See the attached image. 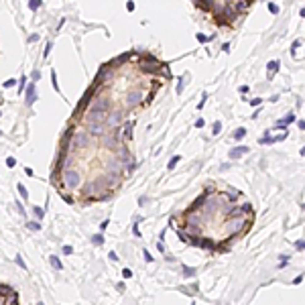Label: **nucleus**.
Segmentation results:
<instances>
[{"label": "nucleus", "mask_w": 305, "mask_h": 305, "mask_svg": "<svg viewBox=\"0 0 305 305\" xmlns=\"http://www.w3.org/2000/svg\"><path fill=\"white\" fill-rule=\"evenodd\" d=\"M88 134L90 136H102L104 134V122H90Z\"/></svg>", "instance_id": "10"}, {"label": "nucleus", "mask_w": 305, "mask_h": 305, "mask_svg": "<svg viewBox=\"0 0 305 305\" xmlns=\"http://www.w3.org/2000/svg\"><path fill=\"white\" fill-rule=\"evenodd\" d=\"M6 165H8V167H14V165H16L14 157H8V159H6Z\"/></svg>", "instance_id": "39"}, {"label": "nucleus", "mask_w": 305, "mask_h": 305, "mask_svg": "<svg viewBox=\"0 0 305 305\" xmlns=\"http://www.w3.org/2000/svg\"><path fill=\"white\" fill-rule=\"evenodd\" d=\"M303 281V275H299V277H295V281H293V285H299V283Z\"/></svg>", "instance_id": "47"}, {"label": "nucleus", "mask_w": 305, "mask_h": 305, "mask_svg": "<svg viewBox=\"0 0 305 305\" xmlns=\"http://www.w3.org/2000/svg\"><path fill=\"white\" fill-rule=\"evenodd\" d=\"M39 77H41V74H39V71H33V81H37Z\"/></svg>", "instance_id": "48"}, {"label": "nucleus", "mask_w": 305, "mask_h": 305, "mask_svg": "<svg viewBox=\"0 0 305 305\" xmlns=\"http://www.w3.org/2000/svg\"><path fill=\"white\" fill-rule=\"evenodd\" d=\"M269 10L273 12V14H277V12H279V6H277L275 2H269Z\"/></svg>", "instance_id": "33"}, {"label": "nucleus", "mask_w": 305, "mask_h": 305, "mask_svg": "<svg viewBox=\"0 0 305 305\" xmlns=\"http://www.w3.org/2000/svg\"><path fill=\"white\" fill-rule=\"evenodd\" d=\"M90 108H92V110H98V112H108V108H110V100H108L106 96H98L96 100H92Z\"/></svg>", "instance_id": "6"}, {"label": "nucleus", "mask_w": 305, "mask_h": 305, "mask_svg": "<svg viewBox=\"0 0 305 305\" xmlns=\"http://www.w3.org/2000/svg\"><path fill=\"white\" fill-rule=\"evenodd\" d=\"M193 275H195V270H193L191 267H185V264H183V277L189 279V277H193Z\"/></svg>", "instance_id": "21"}, {"label": "nucleus", "mask_w": 305, "mask_h": 305, "mask_svg": "<svg viewBox=\"0 0 305 305\" xmlns=\"http://www.w3.org/2000/svg\"><path fill=\"white\" fill-rule=\"evenodd\" d=\"M74 144H75L77 149L90 147V134H88V132H84V130H75L74 132Z\"/></svg>", "instance_id": "5"}, {"label": "nucleus", "mask_w": 305, "mask_h": 305, "mask_svg": "<svg viewBox=\"0 0 305 305\" xmlns=\"http://www.w3.org/2000/svg\"><path fill=\"white\" fill-rule=\"evenodd\" d=\"M214 134H220V132H222V122H214Z\"/></svg>", "instance_id": "29"}, {"label": "nucleus", "mask_w": 305, "mask_h": 305, "mask_svg": "<svg viewBox=\"0 0 305 305\" xmlns=\"http://www.w3.org/2000/svg\"><path fill=\"white\" fill-rule=\"evenodd\" d=\"M49 263L53 264V269H57V270H59V269H63V264H61V260H59V256H55V254H51V256H49Z\"/></svg>", "instance_id": "18"}, {"label": "nucleus", "mask_w": 305, "mask_h": 305, "mask_svg": "<svg viewBox=\"0 0 305 305\" xmlns=\"http://www.w3.org/2000/svg\"><path fill=\"white\" fill-rule=\"evenodd\" d=\"M248 90H250L248 85H242V88H238V92H240V94H248Z\"/></svg>", "instance_id": "42"}, {"label": "nucleus", "mask_w": 305, "mask_h": 305, "mask_svg": "<svg viewBox=\"0 0 305 305\" xmlns=\"http://www.w3.org/2000/svg\"><path fill=\"white\" fill-rule=\"evenodd\" d=\"M51 84H53V88H55V92H59V84H57V74H55V71H51Z\"/></svg>", "instance_id": "20"}, {"label": "nucleus", "mask_w": 305, "mask_h": 305, "mask_svg": "<svg viewBox=\"0 0 305 305\" xmlns=\"http://www.w3.org/2000/svg\"><path fill=\"white\" fill-rule=\"evenodd\" d=\"M183 84H185V77H181V79H179V84H177V92L179 94L183 92Z\"/></svg>", "instance_id": "35"}, {"label": "nucleus", "mask_w": 305, "mask_h": 305, "mask_svg": "<svg viewBox=\"0 0 305 305\" xmlns=\"http://www.w3.org/2000/svg\"><path fill=\"white\" fill-rule=\"evenodd\" d=\"M191 305H195V303H191Z\"/></svg>", "instance_id": "56"}, {"label": "nucleus", "mask_w": 305, "mask_h": 305, "mask_svg": "<svg viewBox=\"0 0 305 305\" xmlns=\"http://www.w3.org/2000/svg\"><path fill=\"white\" fill-rule=\"evenodd\" d=\"M94 92H96V88H90V90H85V94L81 96V100H79V104L75 106V110H74V116H77L79 112H85V110L90 108V102L94 100Z\"/></svg>", "instance_id": "2"}, {"label": "nucleus", "mask_w": 305, "mask_h": 305, "mask_svg": "<svg viewBox=\"0 0 305 305\" xmlns=\"http://www.w3.org/2000/svg\"><path fill=\"white\" fill-rule=\"evenodd\" d=\"M29 4H31V8H33V10H37V8L41 6L43 2H41V0H29Z\"/></svg>", "instance_id": "31"}, {"label": "nucleus", "mask_w": 305, "mask_h": 305, "mask_svg": "<svg viewBox=\"0 0 305 305\" xmlns=\"http://www.w3.org/2000/svg\"><path fill=\"white\" fill-rule=\"evenodd\" d=\"M279 65H281L279 61H269V63H267V71H269V74H267V79H269V81L273 79L275 74L279 71Z\"/></svg>", "instance_id": "14"}, {"label": "nucleus", "mask_w": 305, "mask_h": 305, "mask_svg": "<svg viewBox=\"0 0 305 305\" xmlns=\"http://www.w3.org/2000/svg\"><path fill=\"white\" fill-rule=\"evenodd\" d=\"M299 14H301L303 19H305V8H301V10H299Z\"/></svg>", "instance_id": "51"}, {"label": "nucleus", "mask_w": 305, "mask_h": 305, "mask_svg": "<svg viewBox=\"0 0 305 305\" xmlns=\"http://www.w3.org/2000/svg\"><path fill=\"white\" fill-rule=\"evenodd\" d=\"M132 128H134V122H132V120H130V122H126V124L122 126V132H120V139H122L124 143H128V140L132 139Z\"/></svg>", "instance_id": "11"}, {"label": "nucleus", "mask_w": 305, "mask_h": 305, "mask_svg": "<svg viewBox=\"0 0 305 305\" xmlns=\"http://www.w3.org/2000/svg\"><path fill=\"white\" fill-rule=\"evenodd\" d=\"M195 39H197L199 43H208V41H210V37H205L204 33H197V35H195Z\"/></svg>", "instance_id": "28"}, {"label": "nucleus", "mask_w": 305, "mask_h": 305, "mask_svg": "<svg viewBox=\"0 0 305 305\" xmlns=\"http://www.w3.org/2000/svg\"><path fill=\"white\" fill-rule=\"evenodd\" d=\"M25 90H27V79H25V77H20V79H19V94H23Z\"/></svg>", "instance_id": "23"}, {"label": "nucleus", "mask_w": 305, "mask_h": 305, "mask_svg": "<svg viewBox=\"0 0 305 305\" xmlns=\"http://www.w3.org/2000/svg\"><path fill=\"white\" fill-rule=\"evenodd\" d=\"M16 208H19V212L25 216V208H23V204H20V201H16Z\"/></svg>", "instance_id": "45"}, {"label": "nucleus", "mask_w": 305, "mask_h": 305, "mask_svg": "<svg viewBox=\"0 0 305 305\" xmlns=\"http://www.w3.org/2000/svg\"><path fill=\"white\" fill-rule=\"evenodd\" d=\"M246 153H248V147H236V149L230 151V159H240L242 155H246Z\"/></svg>", "instance_id": "15"}, {"label": "nucleus", "mask_w": 305, "mask_h": 305, "mask_svg": "<svg viewBox=\"0 0 305 305\" xmlns=\"http://www.w3.org/2000/svg\"><path fill=\"white\" fill-rule=\"evenodd\" d=\"M27 226H29V230H35V232L41 230V224H39V222H29Z\"/></svg>", "instance_id": "27"}, {"label": "nucleus", "mask_w": 305, "mask_h": 305, "mask_svg": "<svg viewBox=\"0 0 305 305\" xmlns=\"http://www.w3.org/2000/svg\"><path fill=\"white\" fill-rule=\"evenodd\" d=\"M0 104H2V98H0Z\"/></svg>", "instance_id": "54"}, {"label": "nucleus", "mask_w": 305, "mask_h": 305, "mask_svg": "<svg viewBox=\"0 0 305 305\" xmlns=\"http://www.w3.org/2000/svg\"><path fill=\"white\" fill-rule=\"evenodd\" d=\"M295 120V114H287L283 120H279V124H277V128H283V126H287V124H291Z\"/></svg>", "instance_id": "16"}, {"label": "nucleus", "mask_w": 305, "mask_h": 305, "mask_svg": "<svg viewBox=\"0 0 305 305\" xmlns=\"http://www.w3.org/2000/svg\"><path fill=\"white\" fill-rule=\"evenodd\" d=\"M144 90H140V88H136V90H132V92H128L126 94V104L128 106H139V104H143L144 102Z\"/></svg>", "instance_id": "4"}, {"label": "nucleus", "mask_w": 305, "mask_h": 305, "mask_svg": "<svg viewBox=\"0 0 305 305\" xmlns=\"http://www.w3.org/2000/svg\"><path fill=\"white\" fill-rule=\"evenodd\" d=\"M16 189H19V193H20V197H23V199H27V197H29V191L25 189V185H20V183H19V185H16Z\"/></svg>", "instance_id": "22"}, {"label": "nucleus", "mask_w": 305, "mask_h": 305, "mask_svg": "<svg viewBox=\"0 0 305 305\" xmlns=\"http://www.w3.org/2000/svg\"><path fill=\"white\" fill-rule=\"evenodd\" d=\"M295 248H305V242L303 240H297V242H295Z\"/></svg>", "instance_id": "43"}, {"label": "nucleus", "mask_w": 305, "mask_h": 305, "mask_svg": "<svg viewBox=\"0 0 305 305\" xmlns=\"http://www.w3.org/2000/svg\"><path fill=\"white\" fill-rule=\"evenodd\" d=\"M199 248H204V250H216V242H214L212 238H208V236H201L199 238V244H197Z\"/></svg>", "instance_id": "13"}, {"label": "nucleus", "mask_w": 305, "mask_h": 305, "mask_svg": "<svg viewBox=\"0 0 305 305\" xmlns=\"http://www.w3.org/2000/svg\"><path fill=\"white\" fill-rule=\"evenodd\" d=\"M12 85H16V79H6L2 84V88H12Z\"/></svg>", "instance_id": "34"}, {"label": "nucleus", "mask_w": 305, "mask_h": 305, "mask_svg": "<svg viewBox=\"0 0 305 305\" xmlns=\"http://www.w3.org/2000/svg\"><path fill=\"white\" fill-rule=\"evenodd\" d=\"M140 71L143 74H149V75H165V77H171L169 74V65L163 61H159L155 55H143V59H140Z\"/></svg>", "instance_id": "1"}, {"label": "nucleus", "mask_w": 305, "mask_h": 305, "mask_svg": "<svg viewBox=\"0 0 305 305\" xmlns=\"http://www.w3.org/2000/svg\"><path fill=\"white\" fill-rule=\"evenodd\" d=\"M260 104H263V100H260V98H254V100L250 102V106H254V108H259Z\"/></svg>", "instance_id": "36"}, {"label": "nucleus", "mask_w": 305, "mask_h": 305, "mask_svg": "<svg viewBox=\"0 0 305 305\" xmlns=\"http://www.w3.org/2000/svg\"><path fill=\"white\" fill-rule=\"evenodd\" d=\"M12 293V289L10 287H6V285H0V295H10Z\"/></svg>", "instance_id": "26"}, {"label": "nucleus", "mask_w": 305, "mask_h": 305, "mask_svg": "<svg viewBox=\"0 0 305 305\" xmlns=\"http://www.w3.org/2000/svg\"><path fill=\"white\" fill-rule=\"evenodd\" d=\"M92 240H94V244H104V236H102V234H96Z\"/></svg>", "instance_id": "30"}, {"label": "nucleus", "mask_w": 305, "mask_h": 305, "mask_svg": "<svg viewBox=\"0 0 305 305\" xmlns=\"http://www.w3.org/2000/svg\"><path fill=\"white\" fill-rule=\"evenodd\" d=\"M0 136H2V130H0Z\"/></svg>", "instance_id": "55"}, {"label": "nucleus", "mask_w": 305, "mask_h": 305, "mask_svg": "<svg viewBox=\"0 0 305 305\" xmlns=\"http://www.w3.org/2000/svg\"><path fill=\"white\" fill-rule=\"evenodd\" d=\"M297 126L301 128V130H305V122H303V120H299V122H297Z\"/></svg>", "instance_id": "50"}, {"label": "nucleus", "mask_w": 305, "mask_h": 305, "mask_svg": "<svg viewBox=\"0 0 305 305\" xmlns=\"http://www.w3.org/2000/svg\"><path fill=\"white\" fill-rule=\"evenodd\" d=\"M74 132H75L74 126H67V130L63 132V136H61V151L59 153H67V147H69V143L74 140Z\"/></svg>", "instance_id": "8"}, {"label": "nucleus", "mask_w": 305, "mask_h": 305, "mask_svg": "<svg viewBox=\"0 0 305 305\" xmlns=\"http://www.w3.org/2000/svg\"><path fill=\"white\" fill-rule=\"evenodd\" d=\"M63 252H65V254H71V252H74V248H71V246H63Z\"/></svg>", "instance_id": "46"}, {"label": "nucleus", "mask_w": 305, "mask_h": 305, "mask_svg": "<svg viewBox=\"0 0 305 305\" xmlns=\"http://www.w3.org/2000/svg\"><path fill=\"white\" fill-rule=\"evenodd\" d=\"M102 136H104V144H106V147H108V149H116V147H118V143H120V132H110V134H102Z\"/></svg>", "instance_id": "9"}, {"label": "nucleus", "mask_w": 305, "mask_h": 305, "mask_svg": "<svg viewBox=\"0 0 305 305\" xmlns=\"http://www.w3.org/2000/svg\"><path fill=\"white\" fill-rule=\"evenodd\" d=\"M37 85H35V81H33V84H29L27 85V90H25V94H27V104L29 106H33V102L37 100Z\"/></svg>", "instance_id": "12"}, {"label": "nucleus", "mask_w": 305, "mask_h": 305, "mask_svg": "<svg viewBox=\"0 0 305 305\" xmlns=\"http://www.w3.org/2000/svg\"><path fill=\"white\" fill-rule=\"evenodd\" d=\"M126 10H128V12L134 10V2H132V0H128V2H126Z\"/></svg>", "instance_id": "37"}, {"label": "nucleus", "mask_w": 305, "mask_h": 305, "mask_svg": "<svg viewBox=\"0 0 305 305\" xmlns=\"http://www.w3.org/2000/svg\"><path fill=\"white\" fill-rule=\"evenodd\" d=\"M63 185L65 187H69V189H75L77 185H79V173L77 171H74V169H67V171H63Z\"/></svg>", "instance_id": "3"}, {"label": "nucleus", "mask_w": 305, "mask_h": 305, "mask_svg": "<svg viewBox=\"0 0 305 305\" xmlns=\"http://www.w3.org/2000/svg\"><path fill=\"white\" fill-rule=\"evenodd\" d=\"M29 41H31V43H35V41H39V35H37V33H33V35H31V37H29Z\"/></svg>", "instance_id": "44"}, {"label": "nucleus", "mask_w": 305, "mask_h": 305, "mask_svg": "<svg viewBox=\"0 0 305 305\" xmlns=\"http://www.w3.org/2000/svg\"><path fill=\"white\" fill-rule=\"evenodd\" d=\"M37 305H45V303H41V301H39V303H37Z\"/></svg>", "instance_id": "53"}, {"label": "nucleus", "mask_w": 305, "mask_h": 305, "mask_svg": "<svg viewBox=\"0 0 305 305\" xmlns=\"http://www.w3.org/2000/svg\"><path fill=\"white\" fill-rule=\"evenodd\" d=\"M143 254H144V260H147V263H151V260H153V256H151V252H147V250H144V252H143Z\"/></svg>", "instance_id": "41"}, {"label": "nucleus", "mask_w": 305, "mask_h": 305, "mask_svg": "<svg viewBox=\"0 0 305 305\" xmlns=\"http://www.w3.org/2000/svg\"><path fill=\"white\" fill-rule=\"evenodd\" d=\"M33 214H35L37 218H43V216H45V210L39 208V205H35V208H33Z\"/></svg>", "instance_id": "24"}, {"label": "nucleus", "mask_w": 305, "mask_h": 305, "mask_svg": "<svg viewBox=\"0 0 305 305\" xmlns=\"http://www.w3.org/2000/svg\"><path fill=\"white\" fill-rule=\"evenodd\" d=\"M120 122H122V112H120V110H114V112L108 114V116H106V120H104L106 126H112V128H118Z\"/></svg>", "instance_id": "7"}, {"label": "nucleus", "mask_w": 305, "mask_h": 305, "mask_svg": "<svg viewBox=\"0 0 305 305\" xmlns=\"http://www.w3.org/2000/svg\"><path fill=\"white\" fill-rule=\"evenodd\" d=\"M0 305H4V297H2V295H0Z\"/></svg>", "instance_id": "52"}, {"label": "nucleus", "mask_w": 305, "mask_h": 305, "mask_svg": "<svg viewBox=\"0 0 305 305\" xmlns=\"http://www.w3.org/2000/svg\"><path fill=\"white\" fill-rule=\"evenodd\" d=\"M16 299L19 297H16L14 293H10L8 297H4V305H16Z\"/></svg>", "instance_id": "19"}, {"label": "nucleus", "mask_w": 305, "mask_h": 305, "mask_svg": "<svg viewBox=\"0 0 305 305\" xmlns=\"http://www.w3.org/2000/svg\"><path fill=\"white\" fill-rule=\"evenodd\" d=\"M177 163H179V157H173V159L169 161V165H167V169H173V167L177 165Z\"/></svg>", "instance_id": "32"}, {"label": "nucleus", "mask_w": 305, "mask_h": 305, "mask_svg": "<svg viewBox=\"0 0 305 305\" xmlns=\"http://www.w3.org/2000/svg\"><path fill=\"white\" fill-rule=\"evenodd\" d=\"M204 124H205V122H204V120L199 118V120H197V122H195V126H197V128H201V126H204Z\"/></svg>", "instance_id": "49"}, {"label": "nucleus", "mask_w": 305, "mask_h": 305, "mask_svg": "<svg viewBox=\"0 0 305 305\" xmlns=\"http://www.w3.org/2000/svg\"><path fill=\"white\" fill-rule=\"evenodd\" d=\"M244 136H246V128H244V126H240V128H236V130H234V134H232V139L240 140V139H244Z\"/></svg>", "instance_id": "17"}, {"label": "nucleus", "mask_w": 305, "mask_h": 305, "mask_svg": "<svg viewBox=\"0 0 305 305\" xmlns=\"http://www.w3.org/2000/svg\"><path fill=\"white\" fill-rule=\"evenodd\" d=\"M51 49H53V43L49 41V43H47V47H45V57H47V55L51 53Z\"/></svg>", "instance_id": "38"}, {"label": "nucleus", "mask_w": 305, "mask_h": 305, "mask_svg": "<svg viewBox=\"0 0 305 305\" xmlns=\"http://www.w3.org/2000/svg\"><path fill=\"white\" fill-rule=\"evenodd\" d=\"M16 264H19V267L20 269H25V270H27L29 267H27V264H25V260H23V256H20V254H16Z\"/></svg>", "instance_id": "25"}, {"label": "nucleus", "mask_w": 305, "mask_h": 305, "mask_svg": "<svg viewBox=\"0 0 305 305\" xmlns=\"http://www.w3.org/2000/svg\"><path fill=\"white\" fill-rule=\"evenodd\" d=\"M122 277H124V279L132 277V270H130V269H124V270H122Z\"/></svg>", "instance_id": "40"}]
</instances>
